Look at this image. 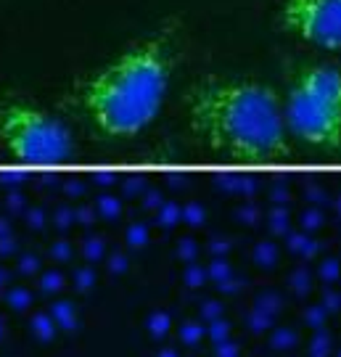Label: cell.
Returning <instances> with one entry per match:
<instances>
[{
	"instance_id": "6da1fadb",
	"label": "cell",
	"mask_w": 341,
	"mask_h": 357,
	"mask_svg": "<svg viewBox=\"0 0 341 357\" xmlns=\"http://www.w3.org/2000/svg\"><path fill=\"white\" fill-rule=\"evenodd\" d=\"M188 130L212 153L238 165L291 156L286 109L273 85L254 77H202L185 98Z\"/></svg>"
},
{
	"instance_id": "7a4b0ae2",
	"label": "cell",
	"mask_w": 341,
	"mask_h": 357,
	"mask_svg": "<svg viewBox=\"0 0 341 357\" xmlns=\"http://www.w3.org/2000/svg\"><path fill=\"white\" fill-rule=\"evenodd\" d=\"M175 29L138 40L72 90L77 116L101 141H130L159 116L175 75Z\"/></svg>"
},
{
	"instance_id": "3957f363",
	"label": "cell",
	"mask_w": 341,
	"mask_h": 357,
	"mask_svg": "<svg viewBox=\"0 0 341 357\" xmlns=\"http://www.w3.org/2000/svg\"><path fill=\"white\" fill-rule=\"evenodd\" d=\"M283 109L294 138L323 151L341 149V69L328 64L302 66L291 77Z\"/></svg>"
},
{
	"instance_id": "277c9868",
	"label": "cell",
	"mask_w": 341,
	"mask_h": 357,
	"mask_svg": "<svg viewBox=\"0 0 341 357\" xmlns=\"http://www.w3.org/2000/svg\"><path fill=\"white\" fill-rule=\"evenodd\" d=\"M0 149L13 162L53 167L75 156V135L61 116L35 101L0 96Z\"/></svg>"
},
{
	"instance_id": "5b68a950",
	"label": "cell",
	"mask_w": 341,
	"mask_h": 357,
	"mask_svg": "<svg viewBox=\"0 0 341 357\" xmlns=\"http://www.w3.org/2000/svg\"><path fill=\"white\" fill-rule=\"evenodd\" d=\"M280 24L310 45L341 51V0H283Z\"/></svg>"
},
{
	"instance_id": "8992f818",
	"label": "cell",
	"mask_w": 341,
	"mask_h": 357,
	"mask_svg": "<svg viewBox=\"0 0 341 357\" xmlns=\"http://www.w3.org/2000/svg\"><path fill=\"white\" fill-rule=\"evenodd\" d=\"M51 315H53V320H56V326L63 328V331H72L77 326L75 307L69 305V302H56V305L51 307Z\"/></svg>"
},
{
	"instance_id": "52a82bcc",
	"label": "cell",
	"mask_w": 341,
	"mask_h": 357,
	"mask_svg": "<svg viewBox=\"0 0 341 357\" xmlns=\"http://www.w3.org/2000/svg\"><path fill=\"white\" fill-rule=\"evenodd\" d=\"M56 320H53V315L51 312H38L35 318H32V331H35V336L38 339H53V333H56Z\"/></svg>"
},
{
	"instance_id": "ba28073f",
	"label": "cell",
	"mask_w": 341,
	"mask_h": 357,
	"mask_svg": "<svg viewBox=\"0 0 341 357\" xmlns=\"http://www.w3.org/2000/svg\"><path fill=\"white\" fill-rule=\"evenodd\" d=\"M40 286H43V291H48V294L61 291L63 275L59 273V270H45V273H43V278H40Z\"/></svg>"
},
{
	"instance_id": "9c48e42d",
	"label": "cell",
	"mask_w": 341,
	"mask_h": 357,
	"mask_svg": "<svg viewBox=\"0 0 341 357\" xmlns=\"http://www.w3.org/2000/svg\"><path fill=\"white\" fill-rule=\"evenodd\" d=\"M29 302H32V294L26 291V289H11L8 291V305L13 310H24V307H29Z\"/></svg>"
},
{
	"instance_id": "30bf717a",
	"label": "cell",
	"mask_w": 341,
	"mask_h": 357,
	"mask_svg": "<svg viewBox=\"0 0 341 357\" xmlns=\"http://www.w3.org/2000/svg\"><path fill=\"white\" fill-rule=\"evenodd\" d=\"M38 268H40V259L35 255H24L22 259H19V270H22V273H26V275L38 273Z\"/></svg>"
},
{
	"instance_id": "8fae6325",
	"label": "cell",
	"mask_w": 341,
	"mask_h": 357,
	"mask_svg": "<svg viewBox=\"0 0 341 357\" xmlns=\"http://www.w3.org/2000/svg\"><path fill=\"white\" fill-rule=\"evenodd\" d=\"M24 180H26L24 172H3V175H0V183H6L8 188H16V185L24 183Z\"/></svg>"
},
{
	"instance_id": "7c38bea8",
	"label": "cell",
	"mask_w": 341,
	"mask_h": 357,
	"mask_svg": "<svg viewBox=\"0 0 341 357\" xmlns=\"http://www.w3.org/2000/svg\"><path fill=\"white\" fill-rule=\"evenodd\" d=\"M69 252H72V249H69V243L66 241H59V243H53V259H69Z\"/></svg>"
},
{
	"instance_id": "4fadbf2b",
	"label": "cell",
	"mask_w": 341,
	"mask_h": 357,
	"mask_svg": "<svg viewBox=\"0 0 341 357\" xmlns=\"http://www.w3.org/2000/svg\"><path fill=\"white\" fill-rule=\"evenodd\" d=\"M8 209H13V212H19V209H24V196L22 193H8Z\"/></svg>"
},
{
	"instance_id": "5bb4252c",
	"label": "cell",
	"mask_w": 341,
	"mask_h": 357,
	"mask_svg": "<svg viewBox=\"0 0 341 357\" xmlns=\"http://www.w3.org/2000/svg\"><path fill=\"white\" fill-rule=\"evenodd\" d=\"M13 246H16V241H13L11 233L3 236V238H0V255H13Z\"/></svg>"
},
{
	"instance_id": "9a60e30c",
	"label": "cell",
	"mask_w": 341,
	"mask_h": 357,
	"mask_svg": "<svg viewBox=\"0 0 341 357\" xmlns=\"http://www.w3.org/2000/svg\"><path fill=\"white\" fill-rule=\"evenodd\" d=\"M90 283H93V273H90V270H79V273H77V286L85 289Z\"/></svg>"
},
{
	"instance_id": "2e32d148",
	"label": "cell",
	"mask_w": 341,
	"mask_h": 357,
	"mask_svg": "<svg viewBox=\"0 0 341 357\" xmlns=\"http://www.w3.org/2000/svg\"><path fill=\"white\" fill-rule=\"evenodd\" d=\"M26 220H29V225H32V228H43V220H45V217H43L40 209H35V212H29V215H26Z\"/></svg>"
},
{
	"instance_id": "e0dca14e",
	"label": "cell",
	"mask_w": 341,
	"mask_h": 357,
	"mask_svg": "<svg viewBox=\"0 0 341 357\" xmlns=\"http://www.w3.org/2000/svg\"><path fill=\"white\" fill-rule=\"evenodd\" d=\"M56 222H59V228H66L63 222H69V212H66V209H59V215H56Z\"/></svg>"
},
{
	"instance_id": "ac0fdd59",
	"label": "cell",
	"mask_w": 341,
	"mask_h": 357,
	"mask_svg": "<svg viewBox=\"0 0 341 357\" xmlns=\"http://www.w3.org/2000/svg\"><path fill=\"white\" fill-rule=\"evenodd\" d=\"M85 255H90V257H98V241H90V243H85Z\"/></svg>"
},
{
	"instance_id": "d6986e66",
	"label": "cell",
	"mask_w": 341,
	"mask_h": 357,
	"mask_svg": "<svg viewBox=\"0 0 341 357\" xmlns=\"http://www.w3.org/2000/svg\"><path fill=\"white\" fill-rule=\"evenodd\" d=\"M8 233H11L8 222H6V220H0V238H3V236H8Z\"/></svg>"
},
{
	"instance_id": "ffe728a7",
	"label": "cell",
	"mask_w": 341,
	"mask_h": 357,
	"mask_svg": "<svg viewBox=\"0 0 341 357\" xmlns=\"http://www.w3.org/2000/svg\"><path fill=\"white\" fill-rule=\"evenodd\" d=\"M3 283H6V270L0 268V289H3Z\"/></svg>"
},
{
	"instance_id": "44dd1931",
	"label": "cell",
	"mask_w": 341,
	"mask_h": 357,
	"mask_svg": "<svg viewBox=\"0 0 341 357\" xmlns=\"http://www.w3.org/2000/svg\"><path fill=\"white\" fill-rule=\"evenodd\" d=\"M3 328H6V326H3V320H0V336H3Z\"/></svg>"
}]
</instances>
